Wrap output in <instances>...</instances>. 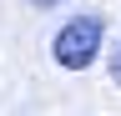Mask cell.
Returning <instances> with one entry per match:
<instances>
[{
    "label": "cell",
    "instance_id": "3957f363",
    "mask_svg": "<svg viewBox=\"0 0 121 116\" xmlns=\"http://www.w3.org/2000/svg\"><path fill=\"white\" fill-rule=\"evenodd\" d=\"M30 5H40V10H51V5H60V0H30Z\"/></svg>",
    "mask_w": 121,
    "mask_h": 116
},
{
    "label": "cell",
    "instance_id": "7a4b0ae2",
    "mask_svg": "<svg viewBox=\"0 0 121 116\" xmlns=\"http://www.w3.org/2000/svg\"><path fill=\"white\" fill-rule=\"evenodd\" d=\"M111 81L121 86V40H116V46H111Z\"/></svg>",
    "mask_w": 121,
    "mask_h": 116
},
{
    "label": "cell",
    "instance_id": "6da1fadb",
    "mask_svg": "<svg viewBox=\"0 0 121 116\" xmlns=\"http://www.w3.org/2000/svg\"><path fill=\"white\" fill-rule=\"evenodd\" d=\"M101 40H106V20H101V15H71V20L56 30L51 56H56L60 71H86V66H96Z\"/></svg>",
    "mask_w": 121,
    "mask_h": 116
}]
</instances>
